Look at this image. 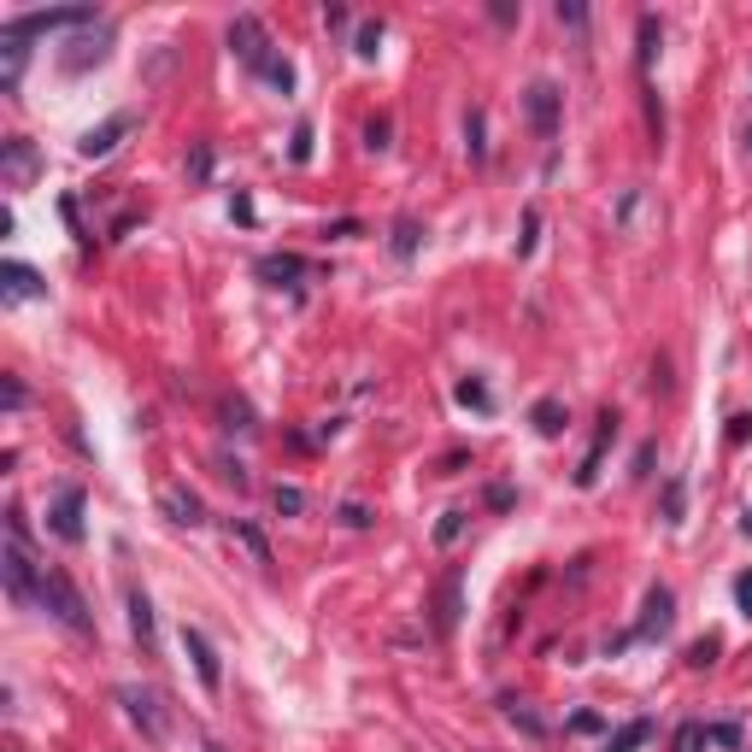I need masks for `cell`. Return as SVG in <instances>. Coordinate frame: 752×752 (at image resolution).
<instances>
[{"mask_svg": "<svg viewBox=\"0 0 752 752\" xmlns=\"http://www.w3.org/2000/svg\"><path fill=\"white\" fill-rule=\"evenodd\" d=\"M0 576H7V594L12 600H36L41 594V571L24 547V512L12 505L7 512V547H0Z\"/></svg>", "mask_w": 752, "mask_h": 752, "instance_id": "cell-1", "label": "cell"}, {"mask_svg": "<svg viewBox=\"0 0 752 752\" xmlns=\"http://www.w3.org/2000/svg\"><path fill=\"white\" fill-rule=\"evenodd\" d=\"M41 605H48L53 617H60L65 629H77V635H95V617H89V600L77 594V582H71L65 571H48L41 564V594H36Z\"/></svg>", "mask_w": 752, "mask_h": 752, "instance_id": "cell-2", "label": "cell"}, {"mask_svg": "<svg viewBox=\"0 0 752 752\" xmlns=\"http://www.w3.org/2000/svg\"><path fill=\"white\" fill-rule=\"evenodd\" d=\"M83 24H89L95 30V7H53V12H18V18L7 24L12 36H53V30H83Z\"/></svg>", "mask_w": 752, "mask_h": 752, "instance_id": "cell-3", "label": "cell"}, {"mask_svg": "<svg viewBox=\"0 0 752 752\" xmlns=\"http://www.w3.org/2000/svg\"><path fill=\"white\" fill-rule=\"evenodd\" d=\"M229 48H236V60L253 65V71L271 65V36H265V24H259L253 12H241V18L229 24Z\"/></svg>", "mask_w": 752, "mask_h": 752, "instance_id": "cell-4", "label": "cell"}, {"mask_svg": "<svg viewBox=\"0 0 752 752\" xmlns=\"http://www.w3.org/2000/svg\"><path fill=\"white\" fill-rule=\"evenodd\" d=\"M524 112H529L535 136H541V141H553V136H559V118H564V95L553 89V83H529Z\"/></svg>", "mask_w": 752, "mask_h": 752, "instance_id": "cell-5", "label": "cell"}, {"mask_svg": "<svg viewBox=\"0 0 752 752\" xmlns=\"http://www.w3.org/2000/svg\"><path fill=\"white\" fill-rule=\"evenodd\" d=\"M118 705H124V717L136 723L148 741H165V712H159V693L153 688H118Z\"/></svg>", "mask_w": 752, "mask_h": 752, "instance_id": "cell-6", "label": "cell"}, {"mask_svg": "<svg viewBox=\"0 0 752 752\" xmlns=\"http://www.w3.org/2000/svg\"><path fill=\"white\" fill-rule=\"evenodd\" d=\"M83 505H89V500H83V488L65 482L60 494H53V512H48V529L60 535V541H71V547L83 541Z\"/></svg>", "mask_w": 752, "mask_h": 752, "instance_id": "cell-7", "label": "cell"}, {"mask_svg": "<svg viewBox=\"0 0 752 752\" xmlns=\"http://www.w3.org/2000/svg\"><path fill=\"white\" fill-rule=\"evenodd\" d=\"M183 653L195 659V676L206 682L212 693L224 688V664H218V647L206 641V629H195V624H183Z\"/></svg>", "mask_w": 752, "mask_h": 752, "instance_id": "cell-8", "label": "cell"}, {"mask_svg": "<svg viewBox=\"0 0 752 752\" xmlns=\"http://www.w3.org/2000/svg\"><path fill=\"white\" fill-rule=\"evenodd\" d=\"M129 129H136V112H112L106 124H95V129H83V141H77V153L83 159H106L112 148H118V141L129 136Z\"/></svg>", "mask_w": 752, "mask_h": 752, "instance_id": "cell-9", "label": "cell"}, {"mask_svg": "<svg viewBox=\"0 0 752 752\" xmlns=\"http://www.w3.org/2000/svg\"><path fill=\"white\" fill-rule=\"evenodd\" d=\"M41 171V153L30 148L24 136H12V141H0V177H7V188H24Z\"/></svg>", "mask_w": 752, "mask_h": 752, "instance_id": "cell-10", "label": "cell"}, {"mask_svg": "<svg viewBox=\"0 0 752 752\" xmlns=\"http://www.w3.org/2000/svg\"><path fill=\"white\" fill-rule=\"evenodd\" d=\"M0 294H7V300H41V294H48V283H41L30 265L7 259V265H0Z\"/></svg>", "mask_w": 752, "mask_h": 752, "instance_id": "cell-11", "label": "cell"}, {"mask_svg": "<svg viewBox=\"0 0 752 752\" xmlns=\"http://www.w3.org/2000/svg\"><path fill=\"white\" fill-rule=\"evenodd\" d=\"M159 505H165V517H171V524H188V529H195V524H206V505H200V494H195V488H165V494H159Z\"/></svg>", "mask_w": 752, "mask_h": 752, "instance_id": "cell-12", "label": "cell"}, {"mask_svg": "<svg viewBox=\"0 0 752 752\" xmlns=\"http://www.w3.org/2000/svg\"><path fill=\"white\" fill-rule=\"evenodd\" d=\"M306 259H300V253H265V259H259V277H265L271 288H294L300 277H306Z\"/></svg>", "mask_w": 752, "mask_h": 752, "instance_id": "cell-13", "label": "cell"}, {"mask_svg": "<svg viewBox=\"0 0 752 752\" xmlns=\"http://www.w3.org/2000/svg\"><path fill=\"white\" fill-rule=\"evenodd\" d=\"M612 436H617V417L605 412V417H600V429H594V447H588L582 471H576V488H594V482H600V465H605V447H612Z\"/></svg>", "mask_w": 752, "mask_h": 752, "instance_id": "cell-14", "label": "cell"}, {"mask_svg": "<svg viewBox=\"0 0 752 752\" xmlns=\"http://www.w3.org/2000/svg\"><path fill=\"white\" fill-rule=\"evenodd\" d=\"M24 60H30V48H24V36H12V30H0V89H18V77H24Z\"/></svg>", "mask_w": 752, "mask_h": 752, "instance_id": "cell-15", "label": "cell"}, {"mask_svg": "<svg viewBox=\"0 0 752 752\" xmlns=\"http://www.w3.org/2000/svg\"><path fill=\"white\" fill-rule=\"evenodd\" d=\"M124 605H129V635H136L141 647H153V600L141 594V588H129Z\"/></svg>", "mask_w": 752, "mask_h": 752, "instance_id": "cell-16", "label": "cell"}, {"mask_svg": "<svg viewBox=\"0 0 752 752\" xmlns=\"http://www.w3.org/2000/svg\"><path fill=\"white\" fill-rule=\"evenodd\" d=\"M670 588H653V594H647V617H641V624H635V635H653V629H670Z\"/></svg>", "mask_w": 752, "mask_h": 752, "instance_id": "cell-17", "label": "cell"}, {"mask_svg": "<svg viewBox=\"0 0 752 752\" xmlns=\"http://www.w3.org/2000/svg\"><path fill=\"white\" fill-rule=\"evenodd\" d=\"M647 735H653V723H647V717H635V723H624V729H617L612 741H605V752H635V747L647 741Z\"/></svg>", "mask_w": 752, "mask_h": 752, "instance_id": "cell-18", "label": "cell"}, {"mask_svg": "<svg viewBox=\"0 0 752 752\" xmlns=\"http://www.w3.org/2000/svg\"><path fill=\"white\" fill-rule=\"evenodd\" d=\"M529 424L541 429V436H559V429H564V406H559V400H535Z\"/></svg>", "mask_w": 752, "mask_h": 752, "instance_id": "cell-19", "label": "cell"}, {"mask_svg": "<svg viewBox=\"0 0 752 752\" xmlns=\"http://www.w3.org/2000/svg\"><path fill=\"white\" fill-rule=\"evenodd\" d=\"M229 541H241L259 564H271V547H265V535H259L253 524H229Z\"/></svg>", "mask_w": 752, "mask_h": 752, "instance_id": "cell-20", "label": "cell"}, {"mask_svg": "<svg viewBox=\"0 0 752 752\" xmlns=\"http://www.w3.org/2000/svg\"><path fill=\"white\" fill-rule=\"evenodd\" d=\"M436 624H441V635L459 624V571H453V576H447V582H441V617H436Z\"/></svg>", "mask_w": 752, "mask_h": 752, "instance_id": "cell-21", "label": "cell"}, {"mask_svg": "<svg viewBox=\"0 0 752 752\" xmlns=\"http://www.w3.org/2000/svg\"><path fill=\"white\" fill-rule=\"evenodd\" d=\"M653 60H659V18L647 12V18H641V77L653 71Z\"/></svg>", "mask_w": 752, "mask_h": 752, "instance_id": "cell-22", "label": "cell"}, {"mask_svg": "<svg viewBox=\"0 0 752 752\" xmlns=\"http://www.w3.org/2000/svg\"><path fill=\"white\" fill-rule=\"evenodd\" d=\"M465 153H471V159H488V141H482V106H471V118H465Z\"/></svg>", "mask_w": 752, "mask_h": 752, "instance_id": "cell-23", "label": "cell"}, {"mask_svg": "<svg viewBox=\"0 0 752 752\" xmlns=\"http://www.w3.org/2000/svg\"><path fill=\"white\" fill-rule=\"evenodd\" d=\"M459 406H476V412H488V406H494V400H488V388L476 383V376H465V383H459Z\"/></svg>", "mask_w": 752, "mask_h": 752, "instance_id": "cell-24", "label": "cell"}, {"mask_svg": "<svg viewBox=\"0 0 752 752\" xmlns=\"http://www.w3.org/2000/svg\"><path fill=\"white\" fill-rule=\"evenodd\" d=\"M412 248H417V218H400V224H394V253L412 259Z\"/></svg>", "mask_w": 752, "mask_h": 752, "instance_id": "cell-25", "label": "cell"}, {"mask_svg": "<svg viewBox=\"0 0 752 752\" xmlns=\"http://www.w3.org/2000/svg\"><path fill=\"white\" fill-rule=\"evenodd\" d=\"M705 747V723H682L676 729V752H700Z\"/></svg>", "mask_w": 752, "mask_h": 752, "instance_id": "cell-26", "label": "cell"}, {"mask_svg": "<svg viewBox=\"0 0 752 752\" xmlns=\"http://www.w3.org/2000/svg\"><path fill=\"white\" fill-rule=\"evenodd\" d=\"M271 505H277V512H306V494H300V488H277V494H271Z\"/></svg>", "mask_w": 752, "mask_h": 752, "instance_id": "cell-27", "label": "cell"}, {"mask_svg": "<svg viewBox=\"0 0 752 752\" xmlns=\"http://www.w3.org/2000/svg\"><path fill=\"white\" fill-rule=\"evenodd\" d=\"M459 529H465V512H447L441 524H436V541H441V547H453V541H459Z\"/></svg>", "mask_w": 752, "mask_h": 752, "instance_id": "cell-28", "label": "cell"}, {"mask_svg": "<svg viewBox=\"0 0 752 752\" xmlns=\"http://www.w3.org/2000/svg\"><path fill=\"white\" fill-rule=\"evenodd\" d=\"M688 664H700V670H705V664H717V635H705V641L688 653Z\"/></svg>", "mask_w": 752, "mask_h": 752, "instance_id": "cell-29", "label": "cell"}, {"mask_svg": "<svg viewBox=\"0 0 752 752\" xmlns=\"http://www.w3.org/2000/svg\"><path fill=\"white\" fill-rule=\"evenodd\" d=\"M735 605H741V612L752 617V571H741V576H735Z\"/></svg>", "mask_w": 752, "mask_h": 752, "instance_id": "cell-30", "label": "cell"}, {"mask_svg": "<svg viewBox=\"0 0 752 752\" xmlns=\"http://www.w3.org/2000/svg\"><path fill=\"white\" fill-rule=\"evenodd\" d=\"M553 18H559V24H571V30H582V24H588V12H582V7H564V0H559V7H553Z\"/></svg>", "mask_w": 752, "mask_h": 752, "instance_id": "cell-31", "label": "cell"}, {"mask_svg": "<svg viewBox=\"0 0 752 752\" xmlns=\"http://www.w3.org/2000/svg\"><path fill=\"white\" fill-rule=\"evenodd\" d=\"M288 153H294L300 165H306V159H312V124H300V129H294V148H288Z\"/></svg>", "mask_w": 752, "mask_h": 752, "instance_id": "cell-32", "label": "cell"}, {"mask_svg": "<svg viewBox=\"0 0 752 752\" xmlns=\"http://www.w3.org/2000/svg\"><path fill=\"white\" fill-rule=\"evenodd\" d=\"M376 41H383V24H365V30H359V53H365V60H376Z\"/></svg>", "mask_w": 752, "mask_h": 752, "instance_id": "cell-33", "label": "cell"}, {"mask_svg": "<svg viewBox=\"0 0 752 752\" xmlns=\"http://www.w3.org/2000/svg\"><path fill=\"white\" fill-rule=\"evenodd\" d=\"M365 148H388V118H371L365 124Z\"/></svg>", "mask_w": 752, "mask_h": 752, "instance_id": "cell-34", "label": "cell"}, {"mask_svg": "<svg viewBox=\"0 0 752 752\" xmlns=\"http://www.w3.org/2000/svg\"><path fill=\"white\" fill-rule=\"evenodd\" d=\"M341 524H353V529H365V524H371V512H365V505H341Z\"/></svg>", "mask_w": 752, "mask_h": 752, "instance_id": "cell-35", "label": "cell"}, {"mask_svg": "<svg viewBox=\"0 0 752 752\" xmlns=\"http://www.w3.org/2000/svg\"><path fill=\"white\" fill-rule=\"evenodd\" d=\"M24 406V383H18V376H7V412H18Z\"/></svg>", "mask_w": 752, "mask_h": 752, "instance_id": "cell-36", "label": "cell"}, {"mask_svg": "<svg viewBox=\"0 0 752 752\" xmlns=\"http://www.w3.org/2000/svg\"><path fill=\"white\" fill-rule=\"evenodd\" d=\"M747 535H752V512H747Z\"/></svg>", "mask_w": 752, "mask_h": 752, "instance_id": "cell-37", "label": "cell"}, {"mask_svg": "<svg viewBox=\"0 0 752 752\" xmlns=\"http://www.w3.org/2000/svg\"><path fill=\"white\" fill-rule=\"evenodd\" d=\"M747 153H752V136H747Z\"/></svg>", "mask_w": 752, "mask_h": 752, "instance_id": "cell-38", "label": "cell"}, {"mask_svg": "<svg viewBox=\"0 0 752 752\" xmlns=\"http://www.w3.org/2000/svg\"><path fill=\"white\" fill-rule=\"evenodd\" d=\"M206 752H224V747H206Z\"/></svg>", "mask_w": 752, "mask_h": 752, "instance_id": "cell-39", "label": "cell"}]
</instances>
